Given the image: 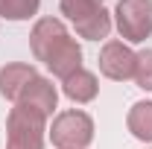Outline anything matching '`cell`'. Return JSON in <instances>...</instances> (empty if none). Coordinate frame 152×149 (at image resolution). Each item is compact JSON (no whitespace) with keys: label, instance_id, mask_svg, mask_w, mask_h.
I'll list each match as a JSON object with an SVG mask.
<instances>
[{"label":"cell","instance_id":"6da1fadb","mask_svg":"<svg viewBox=\"0 0 152 149\" xmlns=\"http://www.w3.org/2000/svg\"><path fill=\"white\" fill-rule=\"evenodd\" d=\"M47 117L29 105L15 102L6 117V149H44Z\"/></svg>","mask_w":152,"mask_h":149},{"label":"cell","instance_id":"7a4b0ae2","mask_svg":"<svg viewBox=\"0 0 152 149\" xmlns=\"http://www.w3.org/2000/svg\"><path fill=\"white\" fill-rule=\"evenodd\" d=\"M61 15L88 41L108 38V32H111V12L102 9L99 0H61Z\"/></svg>","mask_w":152,"mask_h":149},{"label":"cell","instance_id":"3957f363","mask_svg":"<svg viewBox=\"0 0 152 149\" xmlns=\"http://www.w3.org/2000/svg\"><path fill=\"white\" fill-rule=\"evenodd\" d=\"M50 140L56 149H85L94 140V120L79 108L61 111L50 126Z\"/></svg>","mask_w":152,"mask_h":149},{"label":"cell","instance_id":"277c9868","mask_svg":"<svg viewBox=\"0 0 152 149\" xmlns=\"http://www.w3.org/2000/svg\"><path fill=\"white\" fill-rule=\"evenodd\" d=\"M114 20H117V32L140 44L152 35V0H120L114 9Z\"/></svg>","mask_w":152,"mask_h":149},{"label":"cell","instance_id":"5b68a950","mask_svg":"<svg viewBox=\"0 0 152 149\" xmlns=\"http://www.w3.org/2000/svg\"><path fill=\"white\" fill-rule=\"evenodd\" d=\"M134 64H137V53H132L129 44H123V41H108L99 50V70L114 82L134 79Z\"/></svg>","mask_w":152,"mask_h":149},{"label":"cell","instance_id":"8992f818","mask_svg":"<svg viewBox=\"0 0 152 149\" xmlns=\"http://www.w3.org/2000/svg\"><path fill=\"white\" fill-rule=\"evenodd\" d=\"M67 35H70L67 26L58 18H41L35 26H32V32H29V47H32L35 61H47V56L56 50V44L64 41Z\"/></svg>","mask_w":152,"mask_h":149},{"label":"cell","instance_id":"52a82bcc","mask_svg":"<svg viewBox=\"0 0 152 149\" xmlns=\"http://www.w3.org/2000/svg\"><path fill=\"white\" fill-rule=\"evenodd\" d=\"M47 67H50V73L58 76L61 82L67 79V76H73L76 70H82V47L76 44V38H64V41H58L56 50L47 56V61H44Z\"/></svg>","mask_w":152,"mask_h":149},{"label":"cell","instance_id":"ba28073f","mask_svg":"<svg viewBox=\"0 0 152 149\" xmlns=\"http://www.w3.org/2000/svg\"><path fill=\"white\" fill-rule=\"evenodd\" d=\"M18 102H20V105L35 108V111H41L44 117H50V114H53V108H56V102H58L56 85H53L47 76H35V79L23 88V93H20Z\"/></svg>","mask_w":152,"mask_h":149},{"label":"cell","instance_id":"9c48e42d","mask_svg":"<svg viewBox=\"0 0 152 149\" xmlns=\"http://www.w3.org/2000/svg\"><path fill=\"white\" fill-rule=\"evenodd\" d=\"M35 67L32 64H20V61H15V64H6V67H0V93L6 96V99H12V102H18L20 93H23V88L35 79Z\"/></svg>","mask_w":152,"mask_h":149},{"label":"cell","instance_id":"30bf717a","mask_svg":"<svg viewBox=\"0 0 152 149\" xmlns=\"http://www.w3.org/2000/svg\"><path fill=\"white\" fill-rule=\"evenodd\" d=\"M61 91H64L67 99H73V102H79V105H85V102L96 99L99 82H96V76L91 73V70L82 67V70H76L73 76H67V79L61 82Z\"/></svg>","mask_w":152,"mask_h":149},{"label":"cell","instance_id":"8fae6325","mask_svg":"<svg viewBox=\"0 0 152 149\" xmlns=\"http://www.w3.org/2000/svg\"><path fill=\"white\" fill-rule=\"evenodd\" d=\"M126 126L137 140L143 143H152V99H143V102H134L129 108V117H126Z\"/></svg>","mask_w":152,"mask_h":149},{"label":"cell","instance_id":"7c38bea8","mask_svg":"<svg viewBox=\"0 0 152 149\" xmlns=\"http://www.w3.org/2000/svg\"><path fill=\"white\" fill-rule=\"evenodd\" d=\"M41 0H0V18L3 20H29L38 12Z\"/></svg>","mask_w":152,"mask_h":149},{"label":"cell","instance_id":"4fadbf2b","mask_svg":"<svg viewBox=\"0 0 152 149\" xmlns=\"http://www.w3.org/2000/svg\"><path fill=\"white\" fill-rule=\"evenodd\" d=\"M134 82H137V88L152 91V50H140V53H137V64H134Z\"/></svg>","mask_w":152,"mask_h":149},{"label":"cell","instance_id":"5bb4252c","mask_svg":"<svg viewBox=\"0 0 152 149\" xmlns=\"http://www.w3.org/2000/svg\"><path fill=\"white\" fill-rule=\"evenodd\" d=\"M99 3H102V0H99Z\"/></svg>","mask_w":152,"mask_h":149}]
</instances>
